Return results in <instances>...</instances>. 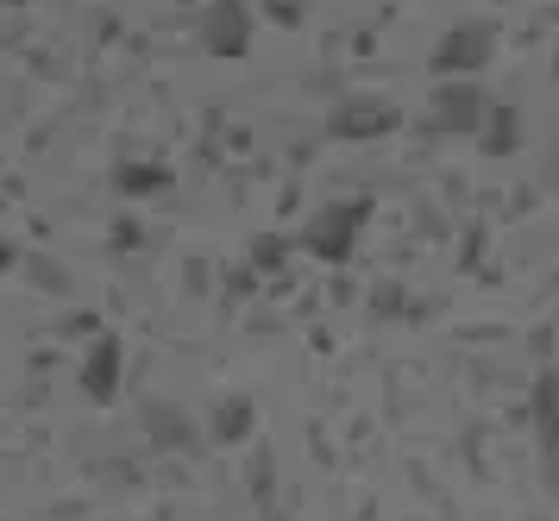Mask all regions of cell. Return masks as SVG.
<instances>
[{"label":"cell","instance_id":"obj_7","mask_svg":"<svg viewBox=\"0 0 559 521\" xmlns=\"http://www.w3.org/2000/svg\"><path fill=\"white\" fill-rule=\"evenodd\" d=\"M114 365H120V340H95V352H88V377H82V390L95 402L114 396Z\"/></svg>","mask_w":559,"mask_h":521},{"label":"cell","instance_id":"obj_6","mask_svg":"<svg viewBox=\"0 0 559 521\" xmlns=\"http://www.w3.org/2000/svg\"><path fill=\"white\" fill-rule=\"evenodd\" d=\"M534 408H540V447H547V465H554V484H559V377H540Z\"/></svg>","mask_w":559,"mask_h":521},{"label":"cell","instance_id":"obj_1","mask_svg":"<svg viewBox=\"0 0 559 521\" xmlns=\"http://www.w3.org/2000/svg\"><path fill=\"white\" fill-rule=\"evenodd\" d=\"M365 221H371V201H333V208H321V214L308 221L302 246H308V251H321V258H346Z\"/></svg>","mask_w":559,"mask_h":521},{"label":"cell","instance_id":"obj_3","mask_svg":"<svg viewBox=\"0 0 559 521\" xmlns=\"http://www.w3.org/2000/svg\"><path fill=\"white\" fill-rule=\"evenodd\" d=\"M433 114H440L447 132H478L484 126V95L472 88V82H440V88H433Z\"/></svg>","mask_w":559,"mask_h":521},{"label":"cell","instance_id":"obj_9","mask_svg":"<svg viewBox=\"0 0 559 521\" xmlns=\"http://www.w3.org/2000/svg\"><path fill=\"white\" fill-rule=\"evenodd\" d=\"M7 264H13V246H0V271H7Z\"/></svg>","mask_w":559,"mask_h":521},{"label":"cell","instance_id":"obj_5","mask_svg":"<svg viewBox=\"0 0 559 521\" xmlns=\"http://www.w3.org/2000/svg\"><path fill=\"white\" fill-rule=\"evenodd\" d=\"M390 120H396V114H390V100H353V107H340L333 132H340V139H365V132H383Z\"/></svg>","mask_w":559,"mask_h":521},{"label":"cell","instance_id":"obj_2","mask_svg":"<svg viewBox=\"0 0 559 521\" xmlns=\"http://www.w3.org/2000/svg\"><path fill=\"white\" fill-rule=\"evenodd\" d=\"M490 50H497V32L490 25H453L440 50H433V70L447 75V82H472V70L490 63Z\"/></svg>","mask_w":559,"mask_h":521},{"label":"cell","instance_id":"obj_4","mask_svg":"<svg viewBox=\"0 0 559 521\" xmlns=\"http://www.w3.org/2000/svg\"><path fill=\"white\" fill-rule=\"evenodd\" d=\"M202 38H207V50H221V57H239V50H246V7H239V0H221V7H207Z\"/></svg>","mask_w":559,"mask_h":521},{"label":"cell","instance_id":"obj_8","mask_svg":"<svg viewBox=\"0 0 559 521\" xmlns=\"http://www.w3.org/2000/svg\"><path fill=\"white\" fill-rule=\"evenodd\" d=\"M145 415H152V440H177V447H189V440H195V434L182 427V422H189L182 408H164V402H152Z\"/></svg>","mask_w":559,"mask_h":521}]
</instances>
